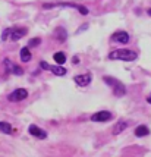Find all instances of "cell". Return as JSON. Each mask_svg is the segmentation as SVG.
Here are the masks:
<instances>
[{
    "label": "cell",
    "instance_id": "5b68a950",
    "mask_svg": "<svg viewBox=\"0 0 151 157\" xmlns=\"http://www.w3.org/2000/svg\"><path fill=\"white\" fill-rule=\"evenodd\" d=\"M113 117V115L107 112V110H101V112H97L91 116V121L92 122H106V121H110Z\"/></svg>",
    "mask_w": 151,
    "mask_h": 157
},
{
    "label": "cell",
    "instance_id": "7c38bea8",
    "mask_svg": "<svg viewBox=\"0 0 151 157\" xmlns=\"http://www.w3.org/2000/svg\"><path fill=\"white\" fill-rule=\"evenodd\" d=\"M50 71L55 74V75H57V76H63V75H66V69L63 68V66H59V65H56V66H51L50 68Z\"/></svg>",
    "mask_w": 151,
    "mask_h": 157
},
{
    "label": "cell",
    "instance_id": "30bf717a",
    "mask_svg": "<svg viewBox=\"0 0 151 157\" xmlns=\"http://www.w3.org/2000/svg\"><path fill=\"white\" fill-rule=\"evenodd\" d=\"M53 59H55V62L59 65V66H62L63 63L66 62V55H65L63 52H57V53H55Z\"/></svg>",
    "mask_w": 151,
    "mask_h": 157
},
{
    "label": "cell",
    "instance_id": "8992f818",
    "mask_svg": "<svg viewBox=\"0 0 151 157\" xmlns=\"http://www.w3.org/2000/svg\"><path fill=\"white\" fill-rule=\"evenodd\" d=\"M28 131H29V134H31L32 137H35V138H40V140L47 138V132H46L44 129H41V128H38L37 125H31Z\"/></svg>",
    "mask_w": 151,
    "mask_h": 157
},
{
    "label": "cell",
    "instance_id": "e0dca14e",
    "mask_svg": "<svg viewBox=\"0 0 151 157\" xmlns=\"http://www.w3.org/2000/svg\"><path fill=\"white\" fill-rule=\"evenodd\" d=\"M40 38H32V40L29 41V47H34V46H38L40 44Z\"/></svg>",
    "mask_w": 151,
    "mask_h": 157
},
{
    "label": "cell",
    "instance_id": "8fae6325",
    "mask_svg": "<svg viewBox=\"0 0 151 157\" xmlns=\"http://www.w3.org/2000/svg\"><path fill=\"white\" fill-rule=\"evenodd\" d=\"M31 52H29V47H22L21 48V60L22 62H29L31 60Z\"/></svg>",
    "mask_w": 151,
    "mask_h": 157
},
{
    "label": "cell",
    "instance_id": "d6986e66",
    "mask_svg": "<svg viewBox=\"0 0 151 157\" xmlns=\"http://www.w3.org/2000/svg\"><path fill=\"white\" fill-rule=\"evenodd\" d=\"M147 101H148V103H150V104H151V94H150V96H148V97H147Z\"/></svg>",
    "mask_w": 151,
    "mask_h": 157
},
{
    "label": "cell",
    "instance_id": "ffe728a7",
    "mask_svg": "<svg viewBox=\"0 0 151 157\" xmlns=\"http://www.w3.org/2000/svg\"><path fill=\"white\" fill-rule=\"evenodd\" d=\"M148 15H150V16H151V9H148Z\"/></svg>",
    "mask_w": 151,
    "mask_h": 157
},
{
    "label": "cell",
    "instance_id": "9c48e42d",
    "mask_svg": "<svg viewBox=\"0 0 151 157\" xmlns=\"http://www.w3.org/2000/svg\"><path fill=\"white\" fill-rule=\"evenodd\" d=\"M135 135H137V137H145V135H150V129H148L145 125H139V126H137V129H135Z\"/></svg>",
    "mask_w": 151,
    "mask_h": 157
},
{
    "label": "cell",
    "instance_id": "3957f363",
    "mask_svg": "<svg viewBox=\"0 0 151 157\" xmlns=\"http://www.w3.org/2000/svg\"><path fill=\"white\" fill-rule=\"evenodd\" d=\"M103 81L106 84H109L110 87L113 88V94L116 97H120L126 94V88H125V85L120 81H117V79L111 78V76H103Z\"/></svg>",
    "mask_w": 151,
    "mask_h": 157
},
{
    "label": "cell",
    "instance_id": "277c9868",
    "mask_svg": "<svg viewBox=\"0 0 151 157\" xmlns=\"http://www.w3.org/2000/svg\"><path fill=\"white\" fill-rule=\"evenodd\" d=\"M28 97V91L25 88H16L13 93H10L7 96V100L9 101H22Z\"/></svg>",
    "mask_w": 151,
    "mask_h": 157
},
{
    "label": "cell",
    "instance_id": "52a82bcc",
    "mask_svg": "<svg viewBox=\"0 0 151 157\" xmlns=\"http://www.w3.org/2000/svg\"><path fill=\"white\" fill-rule=\"evenodd\" d=\"M74 79L79 87H87L91 82V74H81V75H76Z\"/></svg>",
    "mask_w": 151,
    "mask_h": 157
},
{
    "label": "cell",
    "instance_id": "2e32d148",
    "mask_svg": "<svg viewBox=\"0 0 151 157\" xmlns=\"http://www.w3.org/2000/svg\"><path fill=\"white\" fill-rule=\"evenodd\" d=\"M12 74H15V75H18V76H21L22 74H24V69L19 68L18 65H15L13 69H12Z\"/></svg>",
    "mask_w": 151,
    "mask_h": 157
},
{
    "label": "cell",
    "instance_id": "ac0fdd59",
    "mask_svg": "<svg viewBox=\"0 0 151 157\" xmlns=\"http://www.w3.org/2000/svg\"><path fill=\"white\" fill-rule=\"evenodd\" d=\"M40 66H41V69H46V71H50V68H51V66H48L47 62H41Z\"/></svg>",
    "mask_w": 151,
    "mask_h": 157
},
{
    "label": "cell",
    "instance_id": "7a4b0ae2",
    "mask_svg": "<svg viewBox=\"0 0 151 157\" xmlns=\"http://www.w3.org/2000/svg\"><path fill=\"white\" fill-rule=\"evenodd\" d=\"M27 28H6L2 34V40L6 41V40H12L16 41L22 38L24 35H27Z\"/></svg>",
    "mask_w": 151,
    "mask_h": 157
},
{
    "label": "cell",
    "instance_id": "5bb4252c",
    "mask_svg": "<svg viewBox=\"0 0 151 157\" xmlns=\"http://www.w3.org/2000/svg\"><path fill=\"white\" fill-rule=\"evenodd\" d=\"M126 126H128V123H126V122H119L116 126L113 128V134H115V135H117V134H119V132H122Z\"/></svg>",
    "mask_w": 151,
    "mask_h": 157
},
{
    "label": "cell",
    "instance_id": "9a60e30c",
    "mask_svg": "<svg viewBox=\"0 0 151 157\" xmlns=\"http://www.w3.org/2000/svg\"><path fill=\"white\" fill-rule=\"evenodd\" d=\"M66 35H68V34H66V31H65L63 28H57V29H56V37H57L60 41L66 40Z\"/></svg>",
    "mask_w": 151,
    "mask_h": 157
},
{
    "label": "cell",
    "instance_id": "ba28073f",
    "mask_svg": "<svg viewBox=\"0 0 151 157\" xmlns=\"http://www.w3.org/2000/svg\"><path fill=\"white\" fill-rule=\"evenodd\" d=\"M111 41H115V43H128L129 41V35L128 33H125V31H117L115 34L111 35Z\"/></svg>",
    "mask_w": 151,
    "mask_h": 157
},
{
    "label": "cell",
    "instance_id": "4fadbf2b",
    "mask_svg": "<svg viewBox=\"0 0 151 157\" xmlns=\"http://www.w3.org/2000/svg\"><path fill=\"white\" fill-rule=\"evenodd\" d=\"M0 132H3V134H12V125L9 122H0Z\"/></svg>",
    "mask_w": 151,
    "mask_h": 157
},
{
    "label": "cell",
    "instance_id": "6da1fadb",
    "mask_svg": "<svg viewBox=\"0 0 151 157\" xmlns=\"http://www.w3.org/2000/svg\"><path fill=\"white\" fill-rule=\"evenodd\" d=\"M110 60H125V62H132L137 59V53L132 52V50H126V48H122V50H115L109 55Z\"/></svg>",
    "mask_w": 151,
    "mask_h": 157
}]
</instances>
